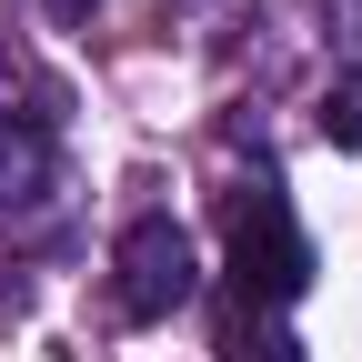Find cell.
Instances as JSON below:
<instances>
[{"instance_id": "cell-3", "label": "cell", "mask_w": 362, "mask_h": 362, "mask_svg": "<svg viewBox=\"0 0 362 362\" xmlns=\"http://www.w3.org/2000/svg\"><path fill=\"white\" fill-rule=\"evenodd\" d=\"M40 171H51V131L21 121V111H0V202H30Z\"/></svg>"}, {"instance_id": "cell-2", "label": "cell", "mask_w": 362, "mask_h": 362, "mask_svg": "<svg viewBox=\"0 0 362 362\" xmlns=\"http://www.w3.org/2000/svg\"><path fill=\"white\" fill-rule=\"evenodd\" d=\"M111 272H121V312H131V322H171V312L202 292L192 232H181L171 211H141V221H131L121 252H111Z\"/></svg>"}, {"instance_id": "cell-4", "label": "cell", "mask_w": 362, "mask_h": 362, "mask_svg": "<svg viewBox=\"0 0 362 362\" xmlns=\"http://www.w3.org/2000/svg\"><path fill=\"white\" fill-rule=\"evenodd\" d=\"M312 121H322L332 151H362V71H342V81L322 90V111H312Z\"/></svg>"}, {"instance_id": "cell-6", "label": "cell", "mask_w": 362, "mask_h": 362, "mask_svg": "<svg viewBox=\"0 0 362 362\" xmlns=\"http://www.w3.org/2000/svg\"><path fill=\"white\" fill-rule=\"evenodd\" d=\"M40 11H51V21H61V30H81V21H90V11H101V0H40Z\"/></svg>"}, {"instance_id": "cell-1", "label": "cell", "mask_w": 362, "mask_h": 362, "mask_svg": "<svg viewBox=\"0 0 362 362\" xmlns=\"http://www.w3.org/2000/svg\"><path fill=\"white\" fill-rule=\"evenodd\" d=\"M221 221H232V292H242L252 312H282V302L312 292V242L292 232V211H282L272 181L232 192V202H221Z\"/></svg>"}, {"instance_id": "cell-5", "label": "cell", "mask_w": 362, "mask_h": 362, "mask_svg": "<svg viewBox=\"0 0 362 362\" xmlns=\"http://www.w3.org/2000/svg\"><path fill=\"white\" fill-rule=\"evenodd\" d=\"M242 362H312V352H302L282 322H262V332H242Z\"/></svg>"}]
</instances>
